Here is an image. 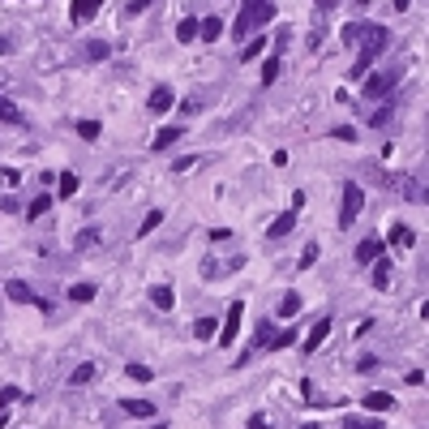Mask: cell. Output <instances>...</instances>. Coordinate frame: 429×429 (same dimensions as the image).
<instances>
[{
    "label": "cell",
    "mask_w": 429,
    "mask_h": 429,
    "mask_svg": "<svg viewBox=\"0 0 429 429\" xmlns=\"http://www.w3.org/2000/svg\"><path fill=\"white\" fill-rule=\"evenodd\" d=\"M5 292H9V300H17V305H35V309H43V314H52V300H43V296H35L22 280H9L5 284Z\"/></svg>",
    "instance_id": "obj_4"
},
{
    "label": "cell",
    "mask_w": 429,
    "mask_h": 429,
    "mask_svg": "<svg viewBox=\"0 0 429 429\" xmlns=\"http://www.w3.org/2000/svg\"><path fill=\"white\" fill-rule=\"evenodd\" d=\"M56 181H60V197H73V193H78V176H73V172H60Z\"/></svg>",
    "instance_id": "obj_30"
},
{
    "label": "cell",
    "mask_w": 429,
    "mask_h": 429,
    "mask_svg": "<svg viewBox=\"0 0 429 429\" xmlns=\"http://www.w3.org/2000/svg\"><path fill=\"white\" fill-rule=\"evenodd\" d=\"M254 339H258V343H266V348H270V339H275V331H270V326H266V322H262V326H258V335H254Z\"/></svg>",
    "instance_id": "obj_40"
},
{
    "label": "cell",
    "mask_w": 429,
    "mask_h": 429,
    "mask_svg": "<svg viewBox=\"0 0 429 429\" xmlns=\"http://www.w3.org/2000/svg\"><path fill=\"white\" fill-rule=\"evenodd\" d=\"M387 241L399 245V249H412V245H416V232L408 228V223H391V228H387Z\"/></svg>",
    "instance_id": "obj_10"
},
{
    "label": "cell",
    "mask_w": 429,
    "mask_h": 429,
    "mask_svg": "<svg viewBox=\"0 0 429 429\" xmlns=\"http://www.w3.org/2000/svg\"><path fill=\"white\" fill-rule=\"evenodd\" d=\"M197 39H207V43H219V39H223V22H219V17H207V22H197Z\"/></svg>",
    "instance_id": "obj_15"
},
{
    "label": "cell",
    "mask_w": 429,
    "mask_h": 429,
    "mask_svg": "<svg viewBox=\"0 0 429 429\" xmlns=\"http://www.w3.org/2000/svg\"><path fill=\"white\" fill-rule=\"evenodd\" d=\"M318 262V245H305V254H300V270H309Z\"/></svg>",
    "instance_id": "obj_36"
},
{
    "label": "cell",
    "mask_w": 429,
    "mask_h": 429,
    "mask_svg": "<svg viewBox=\"0 0 429 429\" xmlns=\"http://www.w3.org/2000/svg\"><path fill=\"white\" fill-rule=\"evenodd\" d=\"M150 305H155V309H163V314H168V309L176 305V292H172L168 284H159V288H150Z\"/></svg>",
    "instance_id": "obj_16"
},
{
    "label": "cell",
    "mask_w": 429,
    "mask_h": 429,
    "mask_svg": "<svg viewBox=\"0 0 429 429\" xmlns=\"http://www.w3.org/2000/svg\"><path fill=\"white\" fill-rule=\"evenodd\" d=\"M120 412L124 416H155V403H150V399H120Z\"/></svg>",
    "instance_id": "obj_13"
},
{
    "label": "cell",
    "mask_w": 429,
    "mask_h": 429,
    "mask_svg": "<svg viewBox=\"0 0 429 429\" xmlns=\"http://www.w3.org/2000/svg\"><path fill=\"white\" fill-rule=\"evenodd\" d=\"M245 17H249V26H266V22L275 17V0H245Z\"/></svg>",
    "instance_id": "obj_6"
},
{
    "label": "cell",
    "mask_w": 429,
    "mask_h": 429,
    "mask_svg": "<svg viewBox=\"0 0 429 429\" xmlns=\"http://www.w3.org/2000/svg\"><path fill=\"white\" fill-rule=\"evenodd\" d=\"M391 116H395V99H387V108H378V112L369 116V124H378V129H382V124H387Z\"/></svg>",
    "instance_id": "obj_32"
},
{
    "label": "cell",
    "mask_w": 429,
    "mask_h": 429,
    "mask_svg": "<svg viewBox=\"0 0 429 429\" xmlns=\"http://www.w3.org/2000/svg\"><path fill=\"white\" fill-rule=\"evenodd\" d=\"M361 207H365L361 185L348 181V185H343V207H339V228H352V223H357V215H361Z\"/></svg>",
    "instance_id": "obj_3"
},
{
    "label": "cell",
    "mask_w": 429,
    "mask_h": 429,
    "mask_svg": "<svg viewBox=\"0 0 429 429\" xmlns=\"http://www.w3.org/2000/svg\"><path fill=\"white\" fill-rule=\"evenodd\" d=\"M159 223H163V211H150V215L142 219V228H138V236H150V232L159 228Z\"/></svg>",
    "instance_id": "obj_31"
},
{
    "label": "cell",
    "mask_w": 429,
    "mask_h": 429,
    "mask_svg": "<svg viewBox=\"0 0 429 429\" xmlns=\"http://www.w3.org/2000/svg\"><path fill=\"white\" fill-rule=\"evenodd\" d=\"M292 228H296V211H284V215H280V219H275L270 228H266V236H270V241H284Z\"/></svg>",
    "instance_id": "obj_11"
},
{
    "label": "cell",
    "mask_w": 429,
    "mask_h": 429,
    "mask_svg": "<svg viewBox=\"0 0 429 429\" xmlns=\"http://www.w3.org/2000/svg\"><path fill=\"white\" fill-rule=\"evenodd\" d=\"M176 39H181V43H193V39H197V22H193V17H181V26H176Z\"/></svg>",
    "instance_id": "obj_21"
},
{
    "label": "cell",
    "mask_w": 429,
    "mask_h": 429,
    "mask_svg": "<svg viewBox=\"0 0 429 429\" xmlns=\"http://www.w3.org/2000/svg\"><path fill=\"white\" fill-rule=\"evenodd\" d=\"M47 211H52V197H47V193H43V197H35V202H31V207H26V219H43Z\"/></svg>",
    "instance_id": "obj_19"
},
{
    "label": "cell",
    "mask_w": 429,
    "mask_h": 429,
    "mask_svg": "<svg viewBox=\"0 0 429 429\" xmlns=\"http://www.w3.org/2000/svg\"><path fill=\"white\" fill-rule=\"evenodd\" d=\"M155 429H168V425H163V421H159V425H155Z\"/></svg>",
    "instance_id": "obj_47"
},
{
    "label": "cell",
    "mask_w": 429,
    "mask_h": 429,
    "mask_svg": "<svg viewBox=\"0 0 429 429\" xmlns=\"http://www.w3.org/2000/svg\"><path fill=\"white\" fill-rule=\"evenodd\" d=\"M314 5H318V9H335V5H339V0H314Z\"/></svg>",
    "instance_id": "obj_43"
},
{
    "label": "cell",
    "mask_w": 429,
    "mask_h": 429,
    "mask_svg": "<svg viewBox=\"0 0 429 429\" xmlns=\"http://www.w3.org/2000/svg\"><path fill=\"white\" fill-rule=\"evenodd\" d=\"M0 120H5V124H22V112H17V104H9L5 95H0Z\"/></svg>",
    "instance_id": "obj_20"
},
{
    "label": "cell",
    "mask_w": 429,
    "mask_h": 429,
    "mask_svg": "<svg viewBox=\"0 0 429 429\" xmlns=\"http://www.w3.org/2000/svg\"><path fill=\"white\" fill-rule=\"evenodd\" d=\"M296 309H300V296H296V292H288V296L280 300V309H275V314H280V318H296Z\"/></svg>",
    "instance_id": "obj_22"
},
{
    "label": "cell",
    "mask_w": 429,
    "mask_h": 429,
    "mask_svg": "<svg viewBox=\"0 0 429 429\" xmlns=\"http://www.w3.org/2000/svg\"><path fill=\"white\" fill-rule=\"evenodd\" d=\"M99 5H104V0H73V9H69L73 26H82V22H90V17L99 13Z\"/></svg>",
    "instance_id": "obj_9"
},
{
    "label": "cell",
    "mask_w": 429,
    "mask_h": 429,
    "mask_svg": "<svg viewBox=\"0 0 429 429\" xmlns=\"http://www.w3.org/2000/svg\"><path fill=\"white\" fill-rule=\"evenodd\" d=\"M241 318H245V300H232L228 305V318H223V326H219V343L228 348V343H236V331H241Z\"/></svg>",
    "instance_id": "obj_5"
},
{
    "label": "cell",
    "mask_w": 429,
    "mask_h": 429,
    "mask_svg": "<svg viewBox=\"0 0 429 429\" xmlns=\"http://www.w3.org/2000/svg\"><path fill=\"white\" fill-rule=\"evenodd\" d=\"M69 300H78V305H82V300H95V284H73Z\"/></svg>",
    "instance_id": "obj_27"
},
{
    "label": "cell",
    "mask_w": 429,
    "mask_h": 429,
    "mask_svg": "<svg viewBox=\"0 0 429 429\" xmlns=\"http://www.w3.org/2000/svg\"><path fill=\"white\" fill-rule=\"evenodd\" d=\"M0 52H9V39H0Z\"/></svg>",
    "instance_id": "obj_45"
},
{
    "label": "cell",
    "mask_w": 429,
    "mask_h": 429,
    "mask_svg": "<svg viewBox=\"0 0 429 429\" xmlns=\"http://www.w3.org/2000/svg\"><path fill=\"white\" fill-rule=\"evenodd\" d=\"M215 331H219V322H215V318H197V322H193V335H197V339H211Z\"/></svg>",
    "instance_id": "obj_25"
},
{
    "label": "cell",
    "mask_w": 429,
    "mask_h": 429,
    "mask_svg": "<svg viewBox=\"0 0 429 429\" xmlns=\"http://www.w3.org/2000/svg\"><path fill=\"white\" fill-rule=\"evenodd\" d=\"M399 82H403V69H378V73H369V78H365L361 90H365L369 99H387Z\"/></svg>",
    "instance_id": "obj_2"
},
{
    "label": "cell",
    "mask_w": 429,
    "mask_h": 429,
    "mask_svg": "<svg viewBox=\"0 0 429 429\" xmlns=\"http://www.w3.org/2000/svg\"><path fill=\"white\" fill-rule=\"evenodd\" d=\"M26 399V391H17V387H0V408H5V403H22Z\"/></svg>",
    "instance_id": "obj_34"
},
{
    "label": "cell",
    "mask_w": 429,
    "mask_h": 429,
    "mask_svg": "<svg viewBox=\"0 0 429 429\" xmlns=\"http://www.w3.org/2000/svg\"><path fill=\"white\" fill-rule=\"evenodd\" d=\"M292 343H296V331H284V335L270 339V348H292Z\"/></svg>",
    "instance_id": "obj_39"
},
{
    "label": "cell",
    "mask_w": 429,
    "mask_h": 429,
    "mask_svg": "<svg viewBox=\"0 0 429 429\" xmlns=\"http://www.w3.org/2000/svg\"><path fill=\"white\" fill-rule=\"evenodd\" d=\"M343 429H382L373 416H343Z\"/></svg>",
    "instance_id": "obj_28"
},
{
    "label": "cell",
    "mask_w": 429,
    "mask_h": 429,
    "mask_svg": "<svg viewBox=\"0 0 429 429\" xmlns=\"http://www.w3.org/2000/svg\"><path fill=\"white\" fill-rule=\"evenodd\" d=\"M373 288H378V292L391 288V262H378V270H373Z\"/></svg>",
    "instance_id": "obj_24"
},
{
    "label": "cell",
    "mask_w": 429,
    "mask_h": 429,
    "mask_svg": "<svg viewBox=\"0 0 429 429\" xmlns=\"http://www.w3.org/2000/svg\"><path fill=\"white\" fill-rule=\"evenodd\" d=\"M69 382H73V387H90V382H95V365H90V361H86V365H78Z\"/></svg>",
    "instance_id": "obj_18"
},
{
    "label": "cell",
    "mask_w": 429,
    "mask_h": 429,
    "mask_svg": "<svg viewBox=\"0 0 429 429\" xmlns=\"http://www.w3.org/2000/svg\"><path fill=\"white\" fill-rule=\"evenodd\" d=\"M181 138H185L181 124H168V129H159V133H155V142H150V146H155V150H168V146H176Z\"/></svg>",
    "instance_id": "obj_14"
},
{
    "label": "cell",
    "mask_w": 429,
    "mask_h": 429,
    "mask_svg": "<svg viewBox=\"0 0 429 429\" xmlns=\"http://www.w3.org/2000/svg\"><path fill=\"white\" fill-rule=\"evenodd\" d=\"M391 5H395V9L403 13V9H408V5H412V0H391Z\"/></svg>",
    "instance_id": "obj_44"
},
{
    "label": "cell",
    "mask_w": 429,
    "mask_h": 429,
    "mask_svg": "<svg viewBox=\"0 0 429 429\" xmlns=\"http://www.w3.org/2000/svg\"><path fill=\"white\" fill-rule=\"evenodd\" d=\"M382 245H387V241H378V236H365V241L357 245V262H378V258H382Z\"/></svg>",
    "instance_id": "obj_12"
},
{
    "label": "cell",
    "mask_w": 429,
    "mask_h": 429,
    "mask_svg": "<svg viewBox=\"0 0 429 429\" xmlns=\"http://www.w3.org/2000/svg\"><path fill=\"white\" fill-rule=\"evenodd\" d=\"M280 69H284V65H280V56H270V60L262 65V86H270L275 78H280Z\"/></svg>",
    "instance_id": "obj_29"
},
{
    "label": "cell",
    "mask_w": 429,
    "mask_h": 429,
    "mask_svg": "<svg viewBox=\"0 0 429 429\" xmlns=\"http://www.w3.org/2000/svg\"><path fill=\"white\" fill-rule=\"evenodd\" d=\"M326 335H331V318H318V322H314V331L305 335V343H300V348H305V352H318V348L326 343Z\"/></svg>",
    "instance_id": "obj_7"
},
{
    "label": "cell",
    "mask_w": 429,
    "mask_h": 429,
    "mask_svg": "<svg viewBox=\"0 0 429 429\" xmlns=\"http://www.w3.org/2000/svg\"><path fill=\"white\" fill-rule=\"evenodd\" d=\"M335 142H357V129H348V124H339V129H331Z\"/></svg>",
    "instance_id": "obj_38"
},
{
    "label": "cell",
    "mask_w": 429,
    "mask_h": 429,
    "mask_svg": "<svg viewBox=\"0 0 429 429\" xmlns=\"http://www.w3.org/2000/svg\"><path fill=\"white\" fill-rule=\"evenodd\" d=\"M361 403H365V408H369V412H382V408H391V403H395V399H391L387 391H369V395H365Z\"/></svg>",
    "instance_id": "obj_17"
},
{
    "label": "cell",
    "mask_w": 429,
    "mask_h": 429,
    "mask_svg": "<svg viewBox=\"0 0 429 429\" xmlns=\"http://www.w3.org/2000/svg\"><path fill=\"white\" fill-rule=\"evenodd\" d=\"M99 236H104V232H99V228H86V232L78 236V249H86V245H99Z\"/></svg>",
    "instance_id": "obj_37"
},
{
    "label": "cell",
    "mask_w": 429,
    "mask_h": 429,
    "mask_svg": "<svg viewBox=\"0 0 429 429\" xmlns=\"http://www.w3.org/2000/svg\"><path fill=\"white\" fill-rule=\"evenodd\" d=\"M249 429H270V421H266V416H254V421H249Z\"/></svg>",
    "instance_id": "obj_42"
},
{
    "label": "cell",
    "mask_w": 429,
    "mask_h": 429,
    "mask_svg": "<svg viewBox=\"0 0 429 429\" xmlns=\"http://www.w3.org/2000/svg\"><path fill=\"white\" fill-rule=\"evenodd\" d=\"M172 104H176V95H172V86H155V90H150V104H146V108L155 112V116H163V112H168Z\"/></svg>",
    "instance_id": "obj_8"
},
{
    "label": "cell",
    "mask_w": 429,
    "mask_h": 429,
    "mask_svg": "<svg viewBox=\"0 0 429 429\" xmlns=\"http://www.w3.org/2000/svg\"><path fill=\"white\" fill-rule=\"evenodd\" d=\"M266 47V35H258V39H249L245 47H241V60H258V52Z\"/></svg>",
    "instance_id": "obj_26"
},
{
    "label": "cell",
    "mask_w": 429,
    "mask_h": 429,
    "mask_svg": "<svg viewBox=\"0 0 429 429\" xmlns=\"http://www.w3.org/2000/svg\"><path fill=\"white\" fill-rule=\"evenodd\" d=\"M86 56H90V60H108V56H112V47H108L104 39H90V43H86Z\"/></svg>",
    "instance_id": "obj_23"
},
{
    "label": "cell",
    "mask_w": 429,
    "mask_h": 429,
    "mask_svg": "<svg viewBox=\"0 0 429 429\" xmlns=\"http://www.w3.org/2000/svg\"><path fill=\"white\" fill-rule=\"evenodd\" d=\"M150 5H159V0H129V13H142V9H150Z\"/></svg>",
    "instance_id": "obj_41"
},
{
    "label": "cell",
    "mask_w": 429,
    "mask_h": 429,
    "mask_svg": "<svg viewBox=\"0 0 429 429\" xmlns=\"http://www.w3.org/2000/svg\"><path fill=\"white\" fill-rule=\"evenodd\" d=\"M343 43L361 47V60L373 65V56H382L391 47V35H387L382 22H348V26H343Z\"/></svg>",
    "instance_id": "obj_1"
},
{
    "label": "cell",
    "mask_w": 429,
    "mask_h": 429,
    "mask_svg": "<svg viewBox=\"0 0 429 429\" xmlns=\"http://www.w3.org/2000/svg\"><path fill=\"white\" fill-rule=\"evenodd\" d=\"M78 133H82L86 142H95V138H99V120H82V124H78Z\"/></svg>",
    "instance_id": "obj_35"
},
{
    "label": "cell",
    "mask_w": 429,
    "mask_h": 429,
    "mask_svg": "<svg viewBox=\"0 0 429 429\" xmlns=\"http://www.w3.org/2000/svg\"><path fill=\"white\" fill-rule=\"evenodd\" d=\"M124 378H133V382H155V373H150L146 365H129V369H124Z\"/></svg>",
    "instance_id": "obj_33"
},
{
    "label": "cell",
    "mask_w": 429,
    "mask_h": 429,
    "mask_svg": "<svg viewBox=\"0 0 429 429\" xmlns=\"http://www.w3.org/2000/svg\"><path fill=\"white\" fill-rule=\"evenodd\" d=\"M300 429H318V425H300Z\"/></svg>",
    "instance_id": "obj_46"
}]
</instances>
